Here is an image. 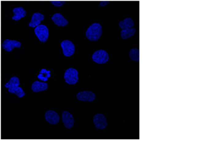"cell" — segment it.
Here are the masks:
<instances>
[{"instance_id":"1","label":"cell","mask_w":217,"mask_h":146,"mask_svg":"<svg viewBox=\"0 0 217 146\" xmlns=\"http://www.w3.org/2000/svg\"><path fill=\"white\" fill-rule=\"evenodd\" d=\"M102 33H103V30H102L101 25L98 23H95L88 28L85 35L87 39L90 41H97L101 37Z\"/></svg>"},{"instance_id":"2","label":"cell","mask_w":217,"mask_h":146,"mask_svg":"<svg viewBox=\"0 0 217 146\" xmlns=\"http://www.w3.org/2000/svg\"><path fill=\"white\" fill-rule=\"evenodd\" d=\"M34 33L37 36V38L42 43H45L48 39L49 33H48V29L45 24H39L38 26L34 28Z\"/></svg>"},{"instance_id":"3","label":"cell","mask_w":217,"mask_h":146,"mask_svg":"<svg viewBox=\"0 0 217 146\" xmlns=\"http://www.w3.org/2000/svg\"><path fill=\"white\" fill-rule=\"evenodd\" d=\"M64 79L68 84H75L79 81L77 69L74 68L66 69V71L64 72Z\"/></svg>"},{"instance_id":"4","label":"cell","mask_w":217,"mask_h":146,"mask_svg":"<svg viewBox=\"0 0 217 146\" xmlns=\"http://www.w3.org/2000/svg\"><path fill=\"white\" fill-rule=\"evenodd\" d=\"M93 60L97 63L103 64L108 62L109 60V54L105 50L99 49V50L95 51L92 55Z\"/></svg>"},{"instance_id":"5","label":"cell","mask_w":217,"mask_h":146,"mask_svg":"<svg viewBox=\"0 0 217 146\" xmlns=\"http://www.w3.org/2000/svg\"><path fill=\"white\" fill-rule=\"evenodd\" d=\"M60 46L62 48L63 54H64V56L70 57L75 54V45H74V44L70 40H68V39L63 40L61 42V44H60Z\"/></svg>"},{"instance_id":"6","label":"cell","mask_w":217,"mask_h":146,"mask_svg":"<svg viewBox=\"0 0 217 146\" xmlns=\"http://www.w3.org/2000/svg\"><path fill=\"white\" fill-rule=\"evenodd\" d=\"M94 125L99 129H104L107 127V119L103 113H96L93 119Z\"/></svg>"},{"instance_id":"7","label":"cell","mask_w":217,"mask_h":146,"mask_svg":"<svg viewBox=\"0 0 217 146\" xmlns=\"http://www.w3.org/2000/svg\"><path fill=\"white\" fill-rule=\"evenodd\" d=\"M3 50L7 52H11L14 48H20L21 43L17 40H12V39H5L3 40L2 44Z\"/></svg>"},{"instance_id":"8","label":"cell","mask_w":217,"mask_h":146,"mask_svg":"<svg viewBox=\"0 0 217 146\" xmlns=\"http://www.w3.org/2000/svg\"><path fill=\"white\" fill-rule=\"evenodd\" d=\"M62 121L64 123V127L67 129H70L74 126L75 119L71 113L68 111H64L62 113Z\"/></svg>"},{"instance_id":"9","label":"cell","mask_w":217,"mask_h":146,"mask_svg":"<svg viewBox=\"0 0 217 146\" xmlns=\"http://www.w3.org/2000/svg\"><path fill=\"white\" fill-rule=\"evenodd\" d=\"M76 98L80 101H94L95 99V94L91 91H81L78 93Z\"/></svg>"},{"instance_id":"10","label":"cell","mask_w":217,"mask_h":146,"mask_svg":"<svg viewBox=\"0 0 217 146\" xmlns=\"http://www.w3.org/2000/svg\"><path fill=\"white\" fill-rule=\"evenodd\" d=\"M45 120L51 125H56L60 121V115L54 110H48L45 114Z\"/></svg>"},{"instance_id":"11","label":"cell","mask_w":217,"mask_h":146,"mask_svg":"<svg viewBox=\"0 0 217 146\" xmlns=\"http://www.w3.org/2000/svg\"><path fill=\"white\" fill-rule=\"evenodd\" d=\"M51 19L53 20V22L56 24L57 26H60V27H64V26H66L68 24V20H66L65 18H64V16L61 13H54L52 16Z\"/></svg>"},{"instance_id":"12","label":"cell","mask_w":217,"mask_h":146,"mask_svg":"<svg viewBox=\"0 0 217 146\" xmlns=\"http://www.w3.org/2000/svg\"><path fill=\"white\" fill-rule=\"evenodd\" d=\"M44 19H45V15L42 14L40 13H34L32 15V18H31V20H30L29 25L31 28H35L36 26L39 25L41 21H43Z\"/></svg>"},{"instance_id":"13","label":"cell","mask_w":217,"mask_h":146,"mask_svg":"<svg viewBox=\"0 0 217 146\" xmlns=\"http://www.w3.org/2000/svg\"><path fill=\"white\" fill-rule=\"evenodd\" d=\"M13 13H14V16L12 17V19L15 21L19 20L21 18L25 17L26 14H27L26 10H25L23 7H16V8H14Z\"/></svg>"},{"instance_id":"14","label":"cell","mask_w":217,"mask_h":146,"mask_svg":"<svg viewBox=\"0 0 217 146\" xmlns=\"http://www.w3.org/2000/svg\"><path fill=\"white\" fill-rule=\"evenodd\" d=\"M31 89L33 92H40V91H44L48 89V84L45 82H40V81H34L32 85H31Z\"/></svg>"},{"instance_id":"15","label":"cell","mask_w":217,"mask_h":146,"mask_svg":"<svg viewBox=\"0 0 217 146\" xmlns=\"http://www.w3.org/2000/svg\"><path fill=\"white\" fill-rule=\"evenodd\" d=\"M119 26L121 29H129L131 28H134V20H132V18H126L119 22Z\"/></svg>"},{"instance_id":"16","label":"cell","mask_w":217,"mask_h":146,"mask_svg":"<svg viewBox=\"0 0 217 146\" xmlns=\"http://www.w3.org/2000/svg\"><path fill=\"white\" fill-rule=\"evenodd\" d=\"M136 33V29L134 28H131L129 29H121L120 31V37L122 39H127L130 38Z\"/></svg>"},{"instance_id":"17","label":"cell","mask_w":217,"mask_h":146,"mask_svg":"<svg viewBox=\"0 0 217 146\" xmlns=\"http://www.w3.org/2000/svg\"><path fill=\"white\" fill-rule=\"evenodd\" d=\"M9 93L11 94H14L18 96V98H23L24 95H25V93H24V90L19 86H16V87H12V88H9L8 89Z\"/></svg>"},{"instance_id":"18","label":"cell","mask_w":217,"mask_h":146,"mask_svg":"<svg viewBox=\"0 0 217 146\" xmlns=\"http://www.w3.org/2000/svg\"><path fill=\"white\" fill-rule=\"evenodd\" d=\"M19 83H20L19 79L18 77H16V76H14V77L10 78L9 82L4 84V87L9 89V88H12V87L19 86Z\"/></svg>"},{"instance_id":"19","label":"cell","mask_w":217,"mask_h":146,"mask_svg":"<svg viewBox=\"0 0 217 146\" xmlns=\"http://www.w3.org/2000/svg\"><path fill=\"white\" fill-rule=\"evenodd\" d=\"M51 72L49 70H47L45 69H42L39 72V74L38 75V79L40 80H43L44 82H46L48 80V78H50Z\"/></svg>"},{"instance_id":"20","label":"cell","mask_w":217,"mask_h":146,"mask_svg":"<svg viewBox=\"0 0 217 146\" xmlns=\"http://www.w3.org/2000/svg\"><path fill=\"white\" fill-rule=\"evenodd\" d=\"M129 55H130V60L138 62L140 60V49L138 48H131L130 50V53H129Z\"/></svg>"},{"instance_id":"21","label":"cell","mask_w":217,"mask_h":146,"mask_svg":"<svg viewBox=\"0 0 217 146\" xmlns=\"http://www.w3.org/2000/svg\"><path fill=\"white\" fill-rule=\"evenodd\" d=\"M64 1H51V3L55 7H61L64 4Z\"/></svg>"},{"instance_id":"22","label":"cell","mask_w":217,"mask_h":146,"mask_svg":"<svg viewBox=\"0 0 217 146\" xmlns=\"http://www.w3.org/2000/svg\"><path fill=\"white\" fill-rule=\"evenodd\" d=\"M110 3L109 1H101V2H99V5L101 7H103V6H104V5H106V4H108V3Z\"/></svg>"}]
</instances>
